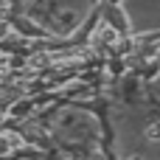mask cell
I'll list each match as a JSON object with an SVG mask.
<instances>
[{
    "mask_svg": "<svg viewBox=\"0 0 160 160\" xmlns=\"http://www.w3.org/2000/svg\"><path fill=\"white\" fill-rule=\"evenodd\" d=\"M146 138L149 141H160V121H155V124L146 127Z\"/></svg>",
    "mask_w": 160,
    "mask_h": 160,
    "instance_id": "obj_2",
    "label": "cell"
},
{
    "mask_svg": "<svg viewBox=\"0 0 160 160\" xmlns=\"http://www.w3.org/2000/svg\"><path fill=\"white\" fill-rule=\"evenodd\" d=\"M14 146H17V138H14V135H0V155L11 152Z\"/></svg>",
    "mask_w": 160,
    "mask_h": 160,
    "instance_id": "obj_1",
    "label": "cell"
},
{
    "mask_svg": "<svg viewBox=\"0 0 160 160\" xmlns=\"http://www.w3.org/2000/svg\"><path fill=\"white\" fill-rule=\"evenodd\" d=\"M129 160H143V158H129Z\"/></svg>",
    "mask_w": 160,
    "mask_h": 160,
    "instance_id": "obj_3",
    "label": "cell"
}]
</instances>
